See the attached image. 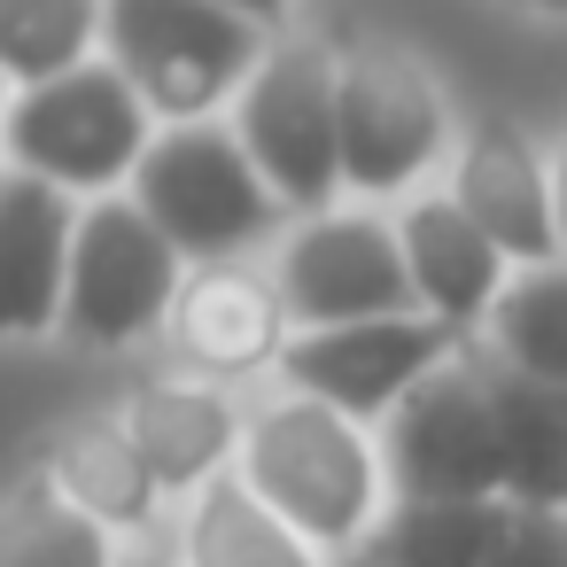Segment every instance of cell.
<instances>
[{
	"label": "cell",
	"mask_w": 567,
	"mask_h": 567,
	"mask_svg": "<svg viewBox=\"0 0 567 567\" xmlns=\"http://www.w3.org/2000/svg\"><path fill=\"white\" fill-rule=\"evenodd\" d=\"M241 474H249L257 497H265L280 520H296L311 544H350V536H365L373 497H381L373 451H365L358 420L334 412V404H319V396L272 404V412L249 427V466H241Z\"/></svg>",
	"instance_id": "cell-1"
},
{
	"label": "cell",
	"mask_w": 567,
	"mask_h": 567,
	"mask_svg": "<svg viewBox=\"0 0 567 567\" xmlns=\"http://www.w3.org/2000/svg\"><path fill=\"white\" fill-rule=\"evenodd\" d=\"M148 102L117 63H86L71 79L24 86L9 110V156L32 179L71 187H117L125 172H141L148 156Z\"/></svg>",
	"instance_id": "cell-2"
},
{
	"label": "cell",
	"mask_w": 567,
	"mask_h": 567,
	"mask_svg": "<svg viewBox=\"0 0 567 567\" xmlns=\"http://www.w3.org/2000/svg\"><path fill=\"white\" fill-rule=\"evenodd\" d=\"M265 24L234 17L226 0H110V48L117 71L141 86L148 110L195 125L226 86L257 79L249 63H265L257 48Z\"/></svg>",
	"instance_id": "cell-3"
},
{
	"label": "cell",
	"mask_w": 567,
	"mask_h": 567,
	"mask_svg": "<svg viewBox=\"0 0 567 567\" xmlns=\"http://www.w3.org/2000/svg\"><path fill=\"white\" fill-rule=\"evenodd\" d=\"M133 203L172 234L179 257H226V249L257 241L280 210V195L257 172V156L241 148V133H218V125H172L141 156Z\"/></svg>",
	"instance_id": "cell-4"
},
{
	"label": "cell",
	"mask_w": 567,
	"mask_h": 567,
	"mask_svg": "<svg viewBox=\"0 0 567 567\" xmlns=\"http://www.w3.org/2000/svg\"><path fill=\"white\" fill-rule=\"evenodd\" d=\"M241 148L257 156V172L272 179L280 203L296 210H327L342 179V71L319 48H272L257 63V79L241 86Z\"/></svg>",
	"instance_id": "cell-5"
},
{
	"label": "cell",
	"mask_w": 567,
	"mask_h": 567,
	"mask_svg": "<svg viewBox=\"0 0 567 567\" xmlns=\"http://www.w3.org/2000/svg\"><path fill=\"white\" fill-rule=\"evenodd\" d=\"M389 482L404 505H458V497H505V451H497V404L489 373L435 365L396 412H389Z\"/></svg>",
	"instance_id": "cell-6"
},
{
	"label": "cell",
	"mask_w": 567,
	"mask_h": 567,
	"mask_svg": "<svg viewBox=\"0 0 567 567\" xmlns=\"http://www.w3.org/2000/svg\"><path fill=\"white\" fill-rule=\"evenodd\" d=\"M179 249L172 234L141 210V203H117L102 195L86 218H79V257H71V303H63V327L79 342H133L148 334L156 319L179 311Z\"/></svg>",
	"instance_id": "cell-7"
},
{
	"label": "cell",
	"mask_w": 567,
	"mask_h": 567,
	"mask_svg": "<svg viewBox=\"0 0 567 567\" xmlns=\"http://www.w3.org/2000/svg\"><path fill=\"white\" fill-rule=\"evenodd\" d=\"M451 319L435 311H396V319H350V327H303L280 365L296 381V396H319L350 420L396 412L435 365H451Z\"/></svg>",
	"instance_id": "cell-8"
},
{
	"label": "cell",
	"mask_w": 567,
	"mask_h": 567,
	"mask_svg": "<svg viewBox=\"0 0 567 567\" xmlns=\"http://www.w3.org/2000/svg\"><path fill=\"white\" fill-rule=\"evenodd\" d=\"M280 296L303 327H350V319H396L420 311L404 234L381 218H311L280 257Z\"/></svg>",
	"instance_id": "cell-9"
},
{
	"label": "cell",
	"mask_w": 567,
	"mask_h": 567,
	"mask_svg": "<svg viewBox=\"0 0 567 567\" xmlns=\"http://www.w3.org/2000/svg\"><path fill=\"white\" fill-rule=\"evenodd\" d=\"M443 148V94L396 63V55H358L342 63V179L365 195H396L420 179Z\"/></svg>",
	"instance_id": "cell-10"
},
{
	"label": "cell",
	"mask_w": 567,
	"mask_h": 567,
	"mask_svg": "<svg viewBox=\"0 0 567 567\" xmlns=\"http://www.w3.org/2000/svg\"><path fill=\"white\" fill-rule=\"evenodd\" d=\"M71 257H79V210L55 179L17 172L0 195V303L17 334H48L71 303Z\"/></svg>",
	"instance_id": "cell-11"
},
{
	"label": "cell",
	"mask_w": 567,
	"mask_h": 567,
	"mask_svg": "<svg viewBox=\"0 0 567 567\" xmlns=\"http://www.w3.org/2000/svg\"><path fill=\"white\" fill-rule=\"evenodd\" d=\"M451 195L458 210L520 265H551L559 249V210H551V179L536 164V148L505 125H482L466 148H458V172H451Z\"/></svg>",
	"instance_id": "cell-12"
},
{
	"label": "cell",
	"mask_w": 567,
	"mask_h": 567,
	"mask_svg": "<svg viewBox=\"0 0 567 567\" xmlns=\"http://www.w3.org/2000/svg\"><path fill=\"white\" fill-rule=\"evenodd\" d=\"M497 451H505V505L567 513V389L520 365H489Z\"/></svg>",
	"instance_id": "cell-13"
},
{
	"label": "cell",
	"mask_w": 567,
	"mask_h": 567,
	"mask_svg": "<svg viewBox=\"0 0 567 567\" xmlns=\"http://www.w3.org/2000/svg\"><path fill=\"white\" fill-rule=\"evenodd\" d=\"M404 257H412V288H420V311L466 327L474 311L497 303V265L505 249L458 210V195H435V203H412L404 210Z\"/></svg>",
	"instance_id": "cell-14"
},
{
	"label": "cell",
	"mask_w": 567,
	"mask_h": 567,
	"mask_svg": "<svg viewBox=\"0 0 567 567\" xmlns=\"http://www.w3.org/2000/svg\"><path fill=\"white\" fill-rule=\"evenodd\" d=\"M280 311H288V296H272L257 272H226V265H210V272H195V280L179 288L172 327H179V350H187L195 365L249 373L257 358L280 350Z\"/></svg>",
	"instance_id": "cell-15"
},
{
	"label": "cell",
	"mask_w": 567,
	"mask_h": 567,
	"mask_svg": "<svg viewBox=\"0 0 567 567\" xmlns=\"http://www.w3.org/2000/svg\"><path fill=\"white\" fill-rule=\"evenodd\" d=\"M141 458L156 466L164 489H187V482H218V458L234 451V412L226 396L195 389V381H148L125 412Z\"/></svg>",
	"instance_id": "cell-16"
},
{
	"label": "cell",
	"mask_w": 567,
	"mask_h": 567,
	"mask_svg": "<svg viewBox=\"0 0 567 567\" xmlns=\"http://www.w3.org/2000/svg\"><path fill=\"white\" fill-rule=\"evenodd\" d=\"M187 567H319L311 536L296 520H280L249 474H218L203 482L195 513H187Z\"/></svg>",
	"instance_id": "cell-17"
},
{
	"label": "cell",
	"mask_w": 567,
	"mask_h": 567,
	"mask_svg": "<svg viewBox=\"0 0 567 567\" xmlns=\"http://www.w3.org/2000/svg\"><path fill=\"white\" fill-rule=\"evenodd\" d=\"M48 474H55V489H63L71 505H86L102 528H141V520L156 513V489H164L156 466L141 458L133 427H117V420H79V427H63Z\"/></svg>",
	"instance_id": "cell-18"
},
{
	"label": "cell",
	"mask_w": 567,
	"mask_h": 567,
	"mask_svg": "<svg viewBox=\"0 0 567 567\" xmlns=\"http://www.w3.org/2000/svg\"><path fill=\"white\" fill-rule=\"evenodd\" d=\"M513 528L505 497H458V505H396V520L373 544V567H489Z\"/></svg>",
	"instance_id": "cell-19"
},
{
	"label": "cell",
	"mask_w": 567,
	"mask_h": 567,
	"mask_svg": "<svg viewBox=\"0 0 567 567\" xmlns=\"http://www.w3.org/2000/svg\"><path fill=\"white\" fill-rule=\"evenodd\" d=\"M94 32H110V0H0V55L17 94L86 71Z\"/></svg>",
	"instance_id": "cell-20"
},
{
	"label": "cell",
	"mask_w": 567,
	"mask_h": 567,
	"mask_svg": "<svg viewBox=\"0 0 567 567\" xmlns=\"http://www.w3.org/2000/svg\"><path fill=\"white\" fill-rule=\"evenodd\" d=\"M0 567H110V528L55 489V474L17 482L9 497V536H0Z\"/></svg>",
	"instance_id": "cell-21"
},
{
	"label": "cell",
	"mask_w": 567,
	"mask_h": 567,
	"mask_svg": "<svg viewBox=\"0 0 567 567\" xmlns=\"http://www.w3.org/2000/svg\"><path fill=\"white\" fill-rule=\"evenodd\" d=\"M497 342H505V365L567 389V272L559 265H528L497 296Z\"/></svg>",
	"instance_id": "cell-22"
},
{
	"label": "cell",
	"mask_w": 567,
	"mask_h": 567,
	"mask_svg": "<svg viewBox=\"0 0 567 567\" xmlns=\"http://www.w3.org/2000/svg\"><path fill=\"white\" fill-rule=\"evenodd\" d=\"M489 567H567V513H520L513 505V528H505Z\"/></svg>",
	"instance_id": "cell-23"
},
{
	"label": "cell",
	"mask_w": 567,
	"mask_h": 567,
	"mask_svg": "<svg viewBox=\"0 0 567 567\" xmlns=\"http://www.w3.org/2000/svg\"><path fill=\"white\" fill-rule=\"evenodd\" d=\"M226 9H234V17H249V24H272L288 0H226Z\"/></svg>",
	"instance_id": "cell-24"
},
{
	"label": "cell",
	"mask_w": 567,
	"mask_h": 567,
	"mask_svg": "<svg viewBox=\"0 0 567 567\" xmlns=\"http://www.w3.org/2000/svg\"><path fill=\"white\" fill-rule=\"evenodd\" d=\"M559 226H567V164H559Z\"/></svg>",
	"instance_id": "cell-25"
},
{
	"label": "cell",
	"mask_w": 567,
	"mask_h": 567,
	"mask_svg": "<svg viewBox=\"0 0 567 567\" xmlns=\"http://www.w3.org/2000/svg\"><path fill=\"white\" fill-rule=\"evenodd\" d=\"M528 9H559V17H567V0H528Z\"/></svg>",
	"instance_id": "cell-26"
},
{
	"label": "cell",
	"mask_w": 567,
	"mask_h": 567,
	"mask_svg": "<svg viewBox=\"0 0 567 567\" xmlns=\"http://www.w3.org/2000/svg\"><path fill=\"white\" fill-rule=\"evenodd\" d=\"M133 567H164V559H133Z\"/></svg>",
	"instance_id": "cell-27"
}]
</instances>
